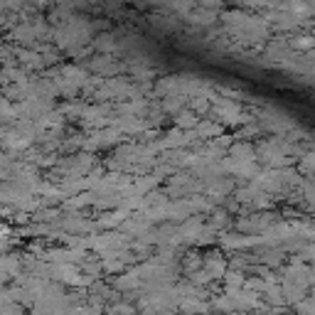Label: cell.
Listing matches in <instances>:
<instances>
[{
    "label": "cell",
    "instance_id": "cell-1",
    "mask_svg": "<svg viewBox=\"0 0 315 315\" xmlns=\"http://www.w3.org/2000/svg\"><path fill=\"white\" fill-rule=\"evenodd\" d=\"M227 283H229L232 288H234V286L239 288V286L244 283V273H242V271H229V273H227Z\"/></svg>",
    "mask_w": 315,
    "mask_h": 315
},
{
    "label": "cell",
    "instance_id": "cell-2",
    "mask_svg": "<svg viewBox=\"0 0 315 315\" xmlns=\"http://www.w3.org/2000/svg\"><path fill=\"white\" fill-rule=\"evenodd\" d=\"M178 124L183 128H189V126H194L197 121H194V116L192 114H180V119H178Z\"/></svg>",
    "mask_w": 315,
    "mask_h": 315
},
{
    "label": "cell",
    "instance_id": "cell-3",
    "mask_svg": "<svg viewBox=\"0 0 315 315\" xmlns=\"http://www.w3.org/2000/svg\"><path fill=\"white\" fill-rule=\"evenodd\" d=\"M313 45H315L313 37H298V40H296V47H301V50H308V47H313Z\"/></svg>",
    "mask_w": 315,
    "mask_h": 315
},
{
    "label": "cell",
    "instance_id": "cell-4",
    "mask_svg": "<svg viewBox=\"0 0 315 315\" xmlns=\"http://www.w3.org/2000/svg\"><path fill=\"white\" fill-rule=\"evenodd\" d=\"M311 57H315V52H311Z\"/></svg>",
    "mask_w": 315,
    "mask_h": 315
},
{
    "label": "cell",
    "instance_id": "cell-5",
    "mask_svg": "<svg viewBox=\"0 0 315 315\" xmlns=\"http://www.w3.org/2000/svg\"><path fill=\"white\" fill-rule=\"evenodd\" d=\"M313 288H315V283H313Z\"/></svg>",
    "mask_w": 315,
    "mask_h": 315
},
{
    "label": "cell",
    "instance_id": "cell-6",
    "mask_svg": "<svg viewBox=\"0 0 315 315\" xmlns=\"http://www.w3.org/2000/svg\"><path fill=\"white\" fill-rule=\"evenodd\" d=\"M286 315H291V313H286Z\"/></svg>",
    "mask_w": 315,
    "mask_h": 315
}]
</instances>
